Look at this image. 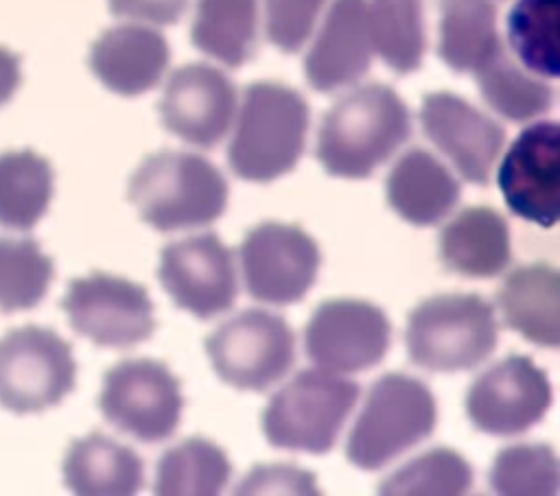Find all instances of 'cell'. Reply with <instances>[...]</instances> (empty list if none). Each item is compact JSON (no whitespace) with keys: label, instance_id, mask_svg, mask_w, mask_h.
Listing matches in <instances>:
<instances>
[{"label":"cell","instance_id":"obj_18","mask_svg":"<svg viewBox=\"0 0 560 496\" xmlns=\"http://www.w3.org/2000/svg\"><path fill=\"white\" fill-rule=\"evenodd\" d=\"M372 55L365 0H335L306 52L304 72L313 90L335 92L357 83L370 70Z\"/></svg>","mask_w":560,"mask_h":496},{"label":"cell","instance_id":"obj_16","mask_svg":"<svg viewBox=\"0 0 560 496\" xmlns=\"http://www.w3.org/2000/svg\"><path fill=\"white\" fill-rule=\"evenodd\" d=\"M236 111V87L217 68L188 63L175 70L160 101L162 125L195 146H214Z\"/></svg>","mask_w":560,"mask_h":496},{"label":"cell","instance_id":"obj_26","mask_svg":"<svg viewBox=\"0 0 560 496\" xmlns=\"http://www.w3.org/2000/svg\"><path fill=\"white\" fill-rule=\"evenodd\" d=\"M52 168L33 151L0 153V225L31 229L48 210Z\"/></svg>","mask_w":560,"mask_h":496},{"label":"cell","instance_id":"obj_12","mask_svg":"<svg viewBox=\"0 0 560 496\" xmlns=\"http://www.w3.org/2000/svg\"><path fill=\"white\" fill-rule=\"evenodd\" d=\"M392 326L385 312L363 299H328L308 319V358L330 374H354L381 363L389 350Z\"/></svg>","mask_w":560,"mask_h":496},{"label":"cell","instance_id":"obj_31","mask_svg":"<svg viewBox=\"0 0 560 496\" xmlns=\"http://www.w3.org/2000/svg\"><path fill=\"white\" fill-rule=\"evenodd\" d=\"M55 275L52 260L31 238H0V310L37 306Z\"/></svg>","mask_w":560,"mask_h":496},{"label":"cell","instance_id":"obj_22","mask_svg":"<svg viewBox=\"0 0 560 496\" xmlns=\"http://www.w3.org/2000/svg\"><path fill=\"white\" fill-rule=\"evenodd\" d=\"M440 253L446 269L459 275H499L512 260L508 223L497 210L466 208L442 229Z\"/></svg>","mask_w":560,"mask_h":496},{"label":"cell","instance_id":"obj_11","mask_svg":"<svg viewBox=\"0 0 560 496\" xmlns=\"http://www.w3.org/2000/svg\"><path fill=\"white\" fill-rule=\"evenodd\" d=\"M63 310L74 332L105 347H131L155 330L147 288L107 273L72 280Z\"/></svg>","mask_w":560,"mask_h":496},{"label":"cell","instance_id":"obj_30","mask_svg":"<svg viewBox=\"0 0 560 496\" xmlns=\"http://www.w3.org/2000/svg\"><path fill=\"white\" fill-rule=\"evenodd\" d=\"M508 42L521 63L558 76V0H518L508 15Z\"/></svg>","mask_w":560,"mask_h":496},{"label":"cell","instance_id":"obj_33","mask_svg":"<svg viewBox=\"0 0 560 496\" xmlns=\"http://www.w3.org/2000/svg\"><path fill=\"white\" fill-rule=\"evenodd\" d=\"M560 485V468L545 444H518L503 448L490 470V489L501 496H553Z\"/></svg>","mask_w":560,"mask_h":496},{"label":"cell","instance_id":"obj_36","mask_svg":"<svg viewBox=\"0 0 560 496\" xmlns=\"http://www.w3.org/2000/svg\"><path fill=\"white\" fill-rule=\"evenodd\" d=\"M188 0H109V9L118 17L144 20L151 24H175L186 11Z\"/></svg>","mask_w":560,"mask_h":496},{"label":"cell","instance_id":"obj_27","mask_svg":"<svg viewBox=\"0 0 560 496\" xmlns=\"http://www.w3.org/2000/svg\"><path fill=\"white\" fill-rule=\"evenodd\" d=\"M232 474L225 452L201 437L184 439L158 461L155 487L160 496H214Z\"/></svg>","mask_w":560,"mask_h":496},{"label":"cell","instance_id":"obj_35","mask_svg":"<svg viewBox=\"0 0 560 496\" xmlns=\"http://www.w3.org/2000/svg\"><path fill=\"white\" fill-rule=\"evenodd\" d=\"M234 494H317L315 476L293 465H256Z\"/></svg>","mask_w":560,"mask_h":496},{"label":"cell","instance_id":"obj_10","mask_svg":"<svg viewBox=\"0 0 560 496\" xmlns=\"http://www.w3.org/2000/svg\"><path fill=\"white\" fill-rule=\"evenodd\" d=\"M247 293L267 304L300 302L317 277L319 249L295 225L260 223L252 227L238 249Z\"/></svg>","mask_w":560,"mask_h":496},{"label":"cell","instance_id":"obj_34","mask_svg":"<svg viewBox=\"0 0 560 496\" xmlns=\"http://www.w3.org/2000/svg\"><path fill=\"white\" fill-rule=\"evenodd\" d=\"M326 0H265L267 39L282 52H295L308 39Z\"/></svg>","mask_w":560,"mask_h":496},{"label":"cell","instance_id":"obj_3","mask_svg":"<svg viewBox=\"0 0 560 496\" xmlns=\"http://www.w3.org/2000/svg\"><path fill=\"white\" fill-rule=\"evenodd\" d=\"M129 201L160 232L217 221L228 205L223 175L201 155L162 151L149 155L129 181Z\"/></svg>","mask_w":560,"mask_h":496},{"label":"cell","instance_id":"obj_23","mask_svg":"<svg viewBox=\"0 0 560 496\" xmlns=\"http://www.w3.org/2000/svg\"><path fill=\"white\" fill-rule=\"evenodd\" d=\"M63 479L81 496H129L142 487V461L131 448L92 433L70 444Z\"/></svg>","mask_w":560,"mask_h":496},{"label":"cell","instance_id":"obj_1","mask_svg":"<svg viewBox=\"0 0 560 496\" xmlns=\"http://www.w3.org/2000/svg\"><path fill=\"white\" fill-rule=\"evenodd\" d=\"M409 135L407 105L392 87L370 83L346 94L326 111L315 155L326 173L363 179L389 160Z\"/></svg>","mask_w":560,"mask_h":496},{"label":"cell","instance_id":"obj_21","mask_svg":"<svg viewBox=\"0 0 560 496\" xmlns=\"http://www.w3.org/2000/svg\"><path fill=\"white\" fill-rule=\"evenodd\" d=\"M385 190L392 210L411 225L440 223L462 192L448 168L424 149H411L394 164Z\"/></svg>","mask_w":560,"mask_h":496},{"label":"cell","instance_id":"obj_7","mask_svg":"<svg viewBox=\"0 0 560 496\" xmlns=\"http://www.w3.org/2000/svg\"><path fill=\"white\" fill-rule=\"evenodd\" d=\"M206 352L223 382L265 391L291 369L295 334L280 315L252 308L221 323L206 339Z\"/></svg>","mask_w":560,"mask_h":496},{"label":"cell","instance_id":"obj_25","mask_svg":"<svg viewBox=\"0 0 560 496\" xmlns=\"http://www.w3.org/2000/svg\"><path fill=\"white\" fill-rule=\"evenodd\" d=\"M256 0H197L192 44L208 57L238 68L256 52Z\"/></svg>","mask_w":560,"mask_h":496},{"label":"cell","instance_id":"obj_8","mask_svg":"<svg viewBox=\"0 0 560 496\" xmlns=\"http://www.w3.org/2000/svg\"><path fill=\"white\" fill-rule=\"evenodd\" d=\"M77 363L52 330L26 326L0 339V404L13 413H39L74 389Z\"/></svg>","mask_w":560,"mask_h":496},{"label":"cell","instance_id":"obj_28","mask_svg":"<svg viewBox=\"0 0 560 496\" xmlns=\"http://www.w3.org/2000/svg\"><path fill=\"white\" fill-rule=\"evenodd\" d=\"M368 24L374 50L398 74L420 68L427 37L422 0H368Z\"/></svg>","mask_w":560,"mask_h":496},{"label":"cell","instance_id":"obj_14","mask_svg":"<svg viewBox=\"0 0 560 496\" xmlns=\"http://www.w3.org/2000/svg\"><path fill=\"white\" fill-rule=\"evenodd\" d=\"M508 208L540 227H553L560 212V129L536 122L510 144L497 175Z\"/></svg>","mask_w":560,"mask_h":496},{"label":"cell","instance_id":"obj_5","mask_svg":"<svg viewBox=\"0 0 560 496\" xmlns=\"http://www.w3.org/2000/svg\"><path fill=\"white\" fill-rule=\"evenodd\" d=\"M435 422L438 409L427 385L405 374H385L368 391L346 454L357 468L378 470L427 439Z\"/></svg>","mask_w":560,"mask_h":496},{"label":"cell","instance_id":"obj_9","mask_svg":"<svg viewBox=\"0 0 560 496\" xmlns=\"http://www.w3.org/2000/svg\"><path fill=\"white\" fill-rule=\"evenodd\" d=\"M179 380L164 363L133 358L114 365L103 378L98 409L109 424L155 444L171 437L182 417Z\"/></svg>","mask_w":560,"mask_h":496},{"label":"cell","instance_id":"obj_20","mask_svg":"<svg viewBox=\"0 0 560 496\" xmlns=\"http://www.w3.org/2000/svg\"><path fill=\"white\" fill-rule=\"evenodd\" d=\"M508 328L545 347L560 343V280L549 264L514 269L497 291Z\"/></svg>","mask_w":560,"mask_h":496},{"label":"cell","instance_id":"obj_17","mask_svg":"<svg viewBox=\"0 0 560 496\" xmlns=\"http://www.w3.org/2000/svg\"><path fill=\"white\" fill-rule=\"evenodd\" d=\"M420 122L427 138L455 164L466 181L488 184L505 140L499 122L451 92L427 94Z\"/></svg>","mask_w":560,"mask_h":496},{"label":"cell","instance_id":"obj_29","mask_svg":"<svg viewBox=\"0 0 560 496\" xmlns=\"http://www.w3.org/2000/svg\"><path fill=\"white\" fill-rule=\"evenodd\" d=\"M475 76L483 101L514 122L536 118L553 103V90L518 68L503 46L475 70Z\"/></svg>","mask_w":560,"mask_h":496},{"label":"cell","instance_id":"obj_13","mask_svg":"<svg viewBox=\"0 0 560 496\" xmlns=\"http://www.w3.org/2000/svg\"><path fill=\"white\" fill-rule=\"evenodd\" d=\"M551 404L547 374L529 356H508L486 369L468 389L470 422L490 435H518L538 424Z\"/></svg>","mask_w":560,"mask_h":496},{"label":"cell","instance_id":"obj_32","mask_svg":"<svg viewBox=\"0 0 560 496\" xmlns=\"http://www.w3.org/2000/svg\"><path fill=\"white\" fill-rule=\"evenodd\" d=\"M470 485L472 468L468 461L448 448H435L389 474L378 492L387 496H459Z\"/></svg>","mask_w":560,"mask_h":496},{"label":"cell","instance_id":"obj_37","mask_svg":"<svg viewBox=\"0 0 560 496\" xmlns=\"http://www.w3.org/2000/svg\"><path fill=\"white\" fill-rule=\"evenodd\" d=\"M20 55L0 46V105H4L20 87Z\"/></svg>","mask_w":560,"mask_h":496},{"label":"cell","instance_id":"obj_15","mask_svg":"<svg viewBox=\"0 0 560 496\" xmlns=\"http://www.w3.org/2000/svg\"><path fill=\"white\" fill-rule=\"evenodd\" d=\"M158 275L168 297L199 319L232 308L238 293L232 251L217 234L166 245Z\"/></svg>","mask_w":560,"mask_h":496},{"label":"cell","instance_id":"obj_4","mask_svg":"<svg viewBox=\"0 0 560 496\" xmlns=\"http://www.w3.org/2000/svg\"><path fill=\"white\" fill-rule=\"evenodd\" d=\"M490 302L472 293L435 295L418 304L407 321L409 358L429 371H462L483 363L497 347Z\"/></svg>","mask_w":560,"mask_h":496},{"label":"cell","instance_id":"obj_24","mask_svg":"<svg viewBox=\"0 0 560 496\" xmlns=\"http://www.w3.org/2000/svg\"><path fill=\"white\" fill-rule=\"evenodd\" d=\"M497 48V9L490 0H440L438 55L451 70L475 72Z\"/></svg>","mask_w":560,"mask_h":496},{"label":"cell","instance_id":"obj_2","mask_svg":"<svg viewBox=\"0 0 560 496\" xmlns=\"http://www.w3.org/2000/svg\"><path fill=\"white\" fill-rule=\"evenodd\" d=\"M308 131L304 96L282 83L258 81L245 94L228 151L232 170L247 181H271L298 164Z\"/></svg>","mask_w":560,"mask_h":496},{"label":"cell","instance_id":"obj_6","mask_svg":"<svg viewBox=\"0 0 560 496\" xmlns=\"http://www.w3.org/2000/svg\"><path fill=\"white\" fill-rule=\"evenodd\" d=\"M359 398V385L324 369H302L273 393L262 430L271 446L322 454L328 452Z\"/></svg>","mask_w":560,"mask_h":496},{"label":"cell","instance_id":"obj_19","mask_svg":"<svg viewBox=\"0 0 560 496\" xmlns=\"http://www.w3.org/2000/svg\"><path fill=\"white\" fill-rule=\"evenodd\" d=\"M168 66L166 39L140 24L105 31L90 50V68L98 81L120 94L138 96L158 85Z\"/></svg>","mask_w":560,"mask_h":496}]
</instances>
